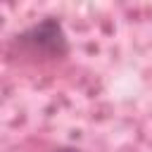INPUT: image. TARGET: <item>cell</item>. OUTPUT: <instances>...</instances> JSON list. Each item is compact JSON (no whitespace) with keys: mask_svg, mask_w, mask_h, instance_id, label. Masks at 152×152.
<instances>
[{"mask_svg":"<svg viewBox=\"0 0 152 152\" xmlns=\"http://www.w3.org/2000/svg\"><path fill=\"white\" fill-rule=\"evenodd\" d=\"M52 152H83V150L71 147V145H62V147H57V150H52Z\"/></svg>","mask_w":152,"mask_h":152,"instance_id":"cell-2","label":"cell"},{"mask_svg":"<svg viewBox=\"0 0 152 152\" xmlns=\"http://www.w3.org/2000/svg\"><path fill=\"white\" fill-rule=\"evenodd\" d=\"M14 43L26 55L43 57V59H62L69 52V40H66L64 26L55 17H45L43 21L24 28Z\"/></svg>","mask_w":152,"mask_h":152,"instance_id":"cell-1","label":"cell"}]
</instances>
